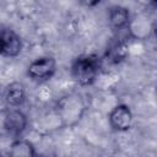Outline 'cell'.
<instances>
[{
  "label": "cell",
  "mask_w": 157,
  "mask_h": 157,
  "mask_svg": "<svg viewBox=\"0 0 157 157\" xmlns=\"http://www.w3.org/2000/svg\"><path fill=\"white\" fill-rule=\"evenodd\" d=\"M4 126L9 134L13 136H18L20 134L23 132V130L27 126V118L21 110L12 109L5 115Z\"/></svg>",
  "instance_id": "obj_4"
},
{
  "label": "cell",
  "mask_w": 157,
  "mask_h": 157,
  "mask_svg": "<svg viewBox=\"0 0 157 157\" xmlns=\"http://www.w3.org/2000/svg\"><path fill=\"white\" fill-rule=\"evenodd\" d=\"M110 125L118 131L128 130L132 124V113L126 105L115 107L109 114Z\"/></svg>",
  "instance_id": "obj_3"
},
{
  "label": "cell",
  "mask_w": 157,
  "mask_h": 157,
  "mask_svg": "<svg viewBox=\"0 0 157 157\" xmlns=\"http://www.w3.org/2000/svg\"><path fill=\"white\" fill-rule=\"evenodd\" d=\"M12 157H32L36 156V151L33 145L27 140H16L11 145V150L9 152Z\"/></svg>",
  "instance_id": "obj_8"
},
{
  "label": "cell",
  "mask_w": 157,
  "mask_h": 157,
  "mask_svg": "<svg viewBox=\"0 0 157 157\" xmlns=\"http://www.w3.org/2000/svg\"><path fill=\"white\" fill-rule=\"evenodd\" d=\"M25 97H26L25 87L20 82H12L6 88L5 98H6V102L12 107H17V105L22 104L25 101Z\"/></svg>",
  "instance_id": "obj_6"
},
{
  "label": "cell",
  "mask_w": 157,
  "mask_h": 157,
  "mask_svg": "<svg viewBox=\"0 0 157 157\" xmlns=\"http://www.w3.org/2000/svg\"><path fill=\"white\" fill-rule=\"evenodd\" d=\"M109 22L117 29L126 27L129 22V11L123 6H113L109 10Z\"/></svg>",
  "instance_id": "obj_7"
},
{
  "label": "cell",
  "mask_w": 157,
  "mask_h": 157,
  "mask_svg": "<svg viewBox=\"0 0 157 157\" xmlns=\"http://www.w3.org/2000/svg\"><path fill=\"white\" fill-rule=\"evenodd\" d=\"M99 71V60L93 55L78 58L72 65V76L82 86L91 85Z\"/></svg>",
  "instance_id": "obj_1"
},
{
  "label": "cell",
  "mask_w": 157,
  "mask_h": 157,
  "mask_svg": "<svg viewBox=\"0 0 157 157\" xmlns=\"http://www.w3.org/2000/svg\"><path fill=\"white\" fill-rule=\"evenodd\" d=\"M0 38H1V54L7 55V56H16L22 48V43L20 37L10 31H2L0 33Z\"/></svg>",
  "instance_id": "obj_5"
},
{
  "label": "cell",
  "mask_w": 157,
  "mask_h": 157,
  "mask_svg": "<svg viewBox=\"0 0 157 157\" xmlns=\"http://www.w3.org/2000/svg\"><path fill=\"white\" fill-rule=\"evenodd\" d=\"M99 1H101V0H80V2H81L82 5H85V6H94V5H97Z\"/></svg>",
  "instance_id": "obj_10"
},
{
  "label": "cell",
  "mask_w": 157,
  "mask_h": 157,
  "mask_svg": "<svg viewBox=\"0 0 157 157\" xmlns=\"http://www.w3.org/2000/svg\"><path fill=\"white\" fill-rule=\"evenodd\" d=\"M128 54V45L124 40L114 42L107 50V58L112 63H120Z\"/></svg>",
  "instance_id": "obj_9"
},
{
  "label": "cell",
  "mask_w": 157,
  "mask_h": 157,
  "mask_svg": "<svg viewBox=\"0 0 157 157\" xmlns=\"http://www.w3.org/2000/svg\"><path fill=\"white\" fill-rule=\"evenodd\" d=\"M0 54H1V38H0Z\"/></svg>",
  "instance_id": "obj_11"
},
{
  "label": "cell",
  "mask_w": 157,
  "mask_h": 157,
  "mask_svg": "<svg viewBox=\"0 0 157 157\" xmlns=\"http://www.w3.org/2000/svg\"><path fill=\"white\" fill-rule=\"evenodd\" d=\"M55 71V60L50 56L34 60L28 66V75L33 78L44 80L49 78Z\"/></svg>",
  "instance_id": "obj_2"
}]
</instances>
